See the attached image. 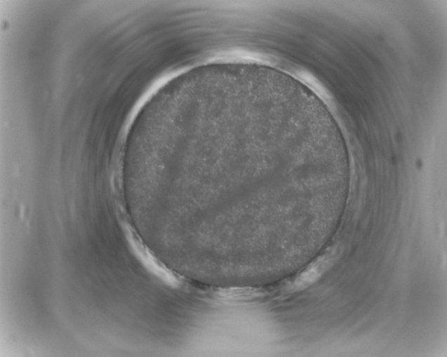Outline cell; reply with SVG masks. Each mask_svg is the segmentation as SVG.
<instances>
[{
  "label": "cell",
  "instance_id": "1",
  "mask_svg": "<svg viewBox=\"0 0 447 357\" xmlns=\"http://www.w3.org/2000/svg\"><path fill=\"white\" fill-rule=\"evenodd\" d=\"M331 264V261L323 257L310 264L295 280L293 288L295 291L303 290L314 283L325 273Z\"/></svg>",
  "mask_w": 447,
  "mask_h": 357
}]
</instances>
